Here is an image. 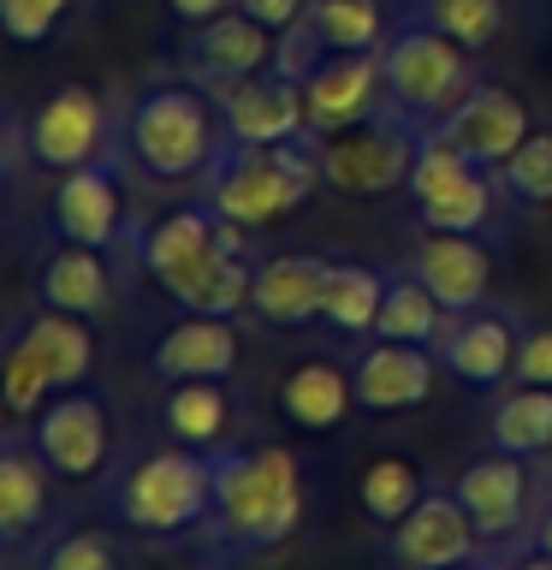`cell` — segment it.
Instances as JSON below:
<instances>
[{
	"label": "cell",
	"instance_id": "b9f144b4",
	"mask_svg": "<svg viewBox=\"0 0 552 570\" xmlns=\"http://www.w3.org/2000/svg\"><path fill=\"white\" fill-rule=\"evenodd\" d=\"M18 149H24V137H18V119L0 107V167L12 173V160H18Z\"/></svg>",
	"mask_w": 552,
	"mask_h": 570
},
{
	"label": "cell",
	"instance_id": "603a6c76",
	"mask_svg": "<svg viewBox=\"0 0 552 570\" xmlns=\"http://www.w3.org/2000/svg\"><path fill=\"white\" fill-rule=\"evenodd\" d=\"M155 381H231L238 374V321L226 315H178L149 351Z\"/></svg>",
	"mask_w": 552,
	"mask_h": 570
},
{
	"label": "cell",
	"instance_id": "ac0fdd59",
	"mask_svg": "<svg viewBox=\"0 0 552 570\" xmlns=\"http://www.w3.org/2000/svg\"><path fill=\"white\" fill-rule=\"evenodd\" d=\"M303 96H309V131L315 137H333V131H351V125L374 119L386 107L381 48L333 53V60H321L309 78H303Z\"/></svg>",
	"mask_w": 552,
	"mask_h": 570
},
{
	"label": "cell",
	"instance_id": "ffe728a7",
	"mask_svg": "<svg viewBox=\"0 0 552 570\" xmlns=\"http://www.w3.org/2000/svg\"><path fill=\"white\" fill-rule=\"evenodd\" d=\"M351 381H356V410H416L434 399V381H440V356L434 345H398V338H363L351 363Z\"/></svg>",
	"mask_w": 552,
	"mask_h": 570
},
{
	"label": "cell",
	"instance_id": "7a4b0ae2",
	"mask_svg": "<svg viewBox=\"0 0 552 570\" xmlns=\"http://www.w3.org/2000/svg\"><path fill=\"white\" fill-rule=\"evenodd\" d=\"M137 262L185 315H226L238 321L249 309L256 285V244L238 220H226L208 203H178L160 220L137 232Z\"/></svg>",
	"mask_w": 552,
	"mask_h": 570
},
{
	"label": "cell",
	"instance_id": "e0dca14e",
	"mask_svg": "<svg viewBox=\"0 0 552 570\" xmlns=\"http://www.w3.org/2000/svg\"><path fill=\"white\" fill-rule=\"evenodd\" d=\"M178 66H185L190 83L220 89L238 78H256V71L274 66V30H262L249 12H220L208 24H190L185 42H178Z\"/></svg>",
	"mask_w": 552,
	"mask_h": 570
},
{
	"label": "cell",
	"instance_id": "74e56055",
	"mask_svg": "<svg viewBox=\"0 0 552 570\" xmlns=\"http://www.w3.org/2000/svg\"><path fill=\"white\" fill-rule=\"evenodd\" d=\"M511 381H523V386H552V327H541V321H529V327H523V345H516Z\"/></svg>",
	"mask_w": 552,
	"mask_h": 570
},
{
	"label": "cell",
	"instance_id": "7402d4cb",
	"mask_svg": "<svg viewBox=\"0 0 552 570\" xmlns=\"http://www.w3.org/2000/svg\"><path fill=\"white\" fill-rule=\"evenodd\" d=\"M327 279H333V256H321V249L267 256V262H256L249 309H256V321H267V327H315Z\"/></svg>",
	"mask_w": 552,
	"mask_h": 570
},
{
	"label": "cell",
	"instance_id": "484cf974",
	"mask_svg": "<svg viewBox=\"0 0 552 570\" xmlns=\"http://www.w3.org/2000/svg\"><path fill=\"white\" fill-rule=\"evenodd\" d=\"M351 404H356L351 368L321 363V356L315 363H297L279 381V416L292 428H303V434H333V428L351 416Z\"/></svg>",
	"mask_w": 552,
	"mask_h": 570
},
{
	"label": "cell",
	"instance_id": "836d02e7",
	"mask_svg": "<svg viewBox=\"0 0 552 570\" xmlns=\"http://www.w3.org/2000/svg\"><path fill=\"white\" fill-rule=\"evenodd\" d=\"M410 18H422V24L445 30L470 53H481L505 30V0H410Z\"/></svg>",
	"mask_w": 552,
	"mask_h": 570
},
{
	"label": "cell",
	"instance_id": "44dd1931",
	"mask_svg": "<svg viewBox=\"0 0 552 570\" xmlns=\"http://www.w3.org/2000/svg\"><path fill=\"white\" fill-rule=\"evenodd\" d=\"M410 274L434 292L452 315H470L481 303H493V249L475 232H427L410 249Z\"/></svg>",
	"mask_w": 552,
	"mask_h": 570
},
{
	"label": "cell",
	"instance_id": "ba28073f",
	"mask_svg": "<svg viewBox=\"0 0 552 570\" xmlns=\"http://www.w3.org/2000/svg\"><path fill=\"white\" fill-rule=\"evenodd\" d=\"M416 155H422V131L404 125L392 107H381L374 119L351 125V131L321 137V185L374 203V196H392L410 185Z\"/></svg>",
	"mask_w": 552,
	"mask_h": 570
},
{
	"label": "cell",
	"instance_id": "cb8c5ba5",
	"mask_svg": "<svg viewBox=\"0 0 552 570\" xmlns=\"http://www.w3.org/2000/svg\"><path fill=\"white\" fill-rule=\"evenodd\" d=\"M36 303L83 321H101L114 309V267H107V249L89 244H53L42 267H36Z\"/></svg>",
	"mask_w": 552,
	"mask_h": 570
},
{
	"label": "cell",
	"instance_id": "52a82bcc",
	"mask_svg": "<svg viewBox=\"0 0 552 570\" xmlns=\"http://www.w3.org/2000/svg\"><path fill=\"white\" fill-rule=\"evenodd\" d=\"M404 196H410V208H416L422 232H475V238H499L505 220L516 214L505 203V190H499V178L440 137H422V155H416V173H410Z\"/></svg>",
	"mask_w": 552,
	"mask_h": 570
},
{
	"label": "cell",
	"instance_id": "7bdbcfd3",
	"mask_svg": "<svg viewBox=\"0 0 552 570\" xmlns=\"http://www.w3.org/2000/svg\"><path fill=\"white\" fill-rule=\"evenodd\" d=\"M529 541L552 552V488H546V499H541V511H534V534H529Z\"/></svg>",
	"mask_w": 552,
	"mask_h": 570
},
{
	"label": "cell",
	"instance_id": "d6a6232c",
	"mask_svg": "<svg viewBox=\"0 0 552 570\" xmlns=\"http://www.w3.org/2000/svg\"><path fill=\"white\" fill-rule=\"evenodd\" d=\"M30 570H125V552L101 523H60L36 541Z\"/></svg>",
	"mask_w": 552,
	"mask_h": 570
},
{
	"label": "cell",
	"instance_id": "60d3db41",
	"mask_svg": "<svg viewBox=\"0 0 552 570\" xmlns=\"http://www.w3.org/2000/svg\"><path fill=\"white\" fill-rule=\"evenodd\" d=\"M493 570H552V552H546V547H534V541H523V547L499 552Z\"/></svg>",
	"mask_w": 552,
	"mask_h": 570
},
{
	"label": "cell",
	"instance_id": "e575fe53",
	"mask_svg": "<svg viewBox=\"0 0 552 570\" xmlns=\"http://www.w3.org/2000/svg\"><path fill=\"white\" fill-rule=\"evenodd\" d=\"M493 178L511 208H552V131H529L493 167Z\"/></svg>",
	"mask_w": 552,
	"mask_h": 570
},
{
	"label": "cell",
	"instance_id": "4316f807",
	"mask_svg": "<svg viewBox=\"0 0 552 570\" xmlns=\"http://www.w3.org/2000/svg\"><path fill=\"white\" fill-rule=\"evenodd\" d=\"M12 338L48 368V381L60 386V392L66 386H83L89 368H96V338H89V321L83 315H66V309H48V303H42V309H36Z\"/></svg>",
	"mask_w": 552,
	"mask_h": 570
},
{
	"label": "cell",
	"instance_id": "d6986e66",
	"mask_svg": "<svg viewBox=\"0 0 552 570\" xmlns=\"http://www.w3.org/2000/svg\"><path fill=\"white\" fill-rule=\"evenodd\" d=\"M529 131H534V119H529V107H523V96H516V89H505V83H475L470 96H463L427 137L452 142L457 155H470L475 167L493 173Z\"/></svg>",
	"mask_w": 552,
	"mask_h": 570
},
{
	"label": "cell",
	"instance_id": "8d00e7d4",
	"mask_svg": "<svg viewBox=\"0 0 552 570\" xmlns=\"http://www.w3.org/2000/svg\"><path fill=\"white\" fill-rule=\"evenodd\" d=\"M71 7H78V0H0V36L18 48H42L60 36Z\"/></svg>",
	"mask_w": 552,
	"mask_h": 570
},
{
	"label": "cell",
	"instance_id": "ee69618b",
	"mask_svg": "<svg viewBox=\"0 0 552 570\" xmlns=\"http://www.w3.org/2000/svg\"><path fill=\"white\" fill-rule=\"evenodd\" d=\"M7 422H12V410H7V392H0V434H12Z\"/></svg>",
	"mask_w": 552,
	"mask_h": 570
},
{
	"label": "cell",
	"instance_id": "4fadbf2b",
	"mask_svg": "<svg viewBox=\"0 0 552 570\" xmlns=\"http://www.w3.org/2000/svg\"><path fill=\"white\" fill-rule=\"evenodd\" d=\"M523 327H529L523 309H511V303H481L470 315H452V327H445V338L434 345V356L457 386L499 392V386H511Z\"/></svg>",
	"mask_w": 552,
	"mask_h": 570
},
{
	"label": "cell",
	"instance_id": "30bf717a",
	"mask_svg": "<svg viewBox=\"0 0 552 570\" xmlns=\"http://www.w3.org/2000/svg\"><path fill=\"white\" fill-rule=\"evenodd\" d=\"M42 232L53 244H89V249H114L125 238V142L107 149L101 160L60 173V185L42 203Z\"/></svg>",
	"mask_w": 552,
	"mask_h": 570
},
{
	"label": "cell",
	"instance_id": "d590c367",
	"mask_svg": "<svg viewBox=\"0 0 552 570\" xmlns=\"http://www.w3.org/2000/svg\"><path fill=\"white\" fill-rule=\"evenodd\" d=\"M0 392H7V410H12V422H36L60 386H53V381H48V368L36 363V356H30V351L12 338V345H7V356H0Z\"/></svg>",
	"mask_w": 552,
	"mask_h": 570
},
{
	"label": "cell",
	"instance_id": "d4e9b609",
	"mask_svg": "<svg viewBox=\"0 0 552 570\" xmlns=\"http://www.w3.org/2000/svg\"><path fill=\"white\" fill-rule=\"evenodd\" d=\"M48 463L36 445L0 434V547H30L48 523Z\"/></svg>",
	"mask_w": 552,
	"mask_h": 570
},
{
	"label": "cell",
	"instance_id": "f35d334b",
	"mask_svg": "<svg viewBox=\"0 0 552 570\" xmlns=\"http://www.w3.org/2000/svg\"><path fill=\"white\" fill-rule=\"evenodd\" d=\"M238 12H249L262 30H274V36H285L297 24L303 12H309V0H238Z\"/></svg>",
	"mask_w": 552,
	"mask_h": 570
},
{
	"label": "cell",
	"instance_id": "9a60e30c",
	"mask_svg": "<svg viewBox=\"0 0 552 570\" xmlns=\"http://www.w3.org/2000/svg\"><path fill=\"white\" fill-rule=\"evenodd\" d=\"M30 445L42 452V463L60 481H89L107 470L114 458V422H107V404L89 386H66L53 392L48 410L30 428Z\"/></svg>",
	"mask_w": 552,
	"mask_h": 570
},
{
	"label": "cell",
	"instance_id": "4dcf8cb0",
	"mask_svg": "<svg viewBox=\"0 0 552 570\" xmlns=\"http://www.w3.org/2000/svg\"><path fill=\"white\" fill-rule=\"evenodd\" d=\"M381 297H386V267L333 256V279H327V297H321V327L333 338H374Z\"/></svg>",
	"mask_w": 552,
	"mask_h": 570
},
{
	"label": "cell",
	"instance_id": "6da1fadb",
	"mask_svg": "<svg viewBox=\"0 0 552 570\" xmlns=\"http://www.w3.org/2000/svg\"><path fill=\"white\" fill-rule=\"evenodd\" d=\"M309 481L292 445H214V505L196 529L190 559L196 570H238L267 559L303 529Z\"/></svg>",
	"mask_w": 552,
	"mask_h": 570
},
{
	"label": "cell",
	"instance_id": "f1b7e54d",
	"mask_svg": "<svg viewBox=\"0 0 552 570\" xmlns=\"http://www.w3.org/2000/svg\"><path fill=\"white\" fill-rule=\"evenodd\" d=\"M160 422H167V434L178 445H226L231 434V392L226 381H167L160 392Z\"/></svg>",
	"mask_w": 552,
	"mask_h": 570
},
{
	"label": "cell",
	"instance_id": "83f0119b",
	"mask_svg": "<svg viewBox=\"0 0 552 570\" xmlns=\"http://www.w3.org/2000/svg\"><path fill=\"white\" fill-rule=\"evenodd\" d=\"M452 327V309L410 274V267H386V297L374 315V338H398V345H440Z\"/></svg>",
	"mask_w": 552,
	"mask_h": 570
},
{
	"label": "cell",
	"instance_id": "5b68a950",
	"mask_svg": "<svg viewBox=\"0 0 552 570\" xmlns=\"http://www.w3.org/2000/svg\"><path fill=\"white\" fill-rule=\"evenodd\" d=\"M119 142L155 185H178V178H203L214 167V155L226 149L220 131V107L214 89L203 83H178V78H155L142 83L131 107L119 119Z\"/></svg>",
	"mask_w": 552,
	"mask_h": 570
},
{
	"label": "cell",
	"instance_id": "ab89813d",
	"mask_svg": "<svg viewBox=\"0 0 552 570\" xmlns=\"http://www.w3.org/2000/svg\"><path fill=\"white\" fill-rule=\"evenodd\" d=\"M238 0H167V12L178 18V24H208V18H220V12H231Z\"/></svg>",
	"mask_w": 552,
	"mask_h": 570
},
{
	"label": "cell",
	"instance_id": "8992f818",
	"mask_svg": "<svg viewBox=\"0 0 552 570\" xmlns=\"http://www.w3.org/2000/svg\"><path fill=\"white\" fill-rule=\"evenodd\" d=\"M381 66H386V107L404 125H416L422 137L475 89L470 48L452 42L434 24H422V18H410V12L398 18V30H386Z\"/></svg>",
	"mask_w": 552,
	"mask_h": 570
},
{
	"label": "cell",
	"instance_id": "277c9868",
	"mask_svg": "<svg viewBox=\"0 0 552 570\" xmlns=\"http://www.w3.org/2000/svg\"><path fill=\"white\" fill-rule=\"evenodd\" d=\"M321 185V137H285V142H226L203 173V196L244 232H267L309 208Z\"/></svg>",
	"mask_w": 552,
	"mask_h": 570
},
{
	"label": "cell",
	"instance_id": "f6af8a7d",
	"mask_svg": "<svg viewBox=\"0 0 552 570\" xmlns=\"http://www.w3.org/2000/svg\"><path fill=\"white\" fill-rule=\"evenodd\" d=\"M0 220H7V167H0Z\"/></svg>",
	"mask_w": 552,
	"mask_h": 570
},
{
	"label": "cell",
	"instance_id": "7c38bea8",
	"mask_svg": "<svg viewBox=\"0 0 552 570\" xmlns=\"http://www.w3.org/2000/svg\"><path fill=\"white\" fill-rule=\"evenodd\" d=\"M487 547L463 511V499L434 481L398 523L386 529V564L392 570H452V564H481Z\"/></svg>",
	"mask_w": 552,
	"mask_h": 570
},
{
	"label": "cell",
	"instance_id": "f546056e",
	"mask_svg": "<svg viewBox=\"0 0 552 570\" xmlns=\"http://www.w3.org/2000/svg\"><path fill=\"white\" fill-rule=\"evenodd\" d=\"M487 440L499 445V452L529 458V463L552 458V386H523V381L499 386Z\"/></svg>",
	"mask_w": 552,
	"mask_h": 570
},
{
	"label": "cell",
	"instance_id": "1f68e13d",
	"mask_svg": "<svg viewBox=\"0 0 552 570\" xmlns=\"http://www.w3.org/2000/svg\"><path fill=\"white\" fill-rule=\"evenodd\" d=\"M434 488V475H422V463L416 458H404V452H381L363 470V481H356V499H363V511L374 517L381 529H392L398 517L416 505V499Z\"/></svg>",
	"mask_w": 552,
	"mask_h": 570
},
{
	"label": "cell",
	"instance_id": "9c48e42d",
	"mask_svg": "<svg viewBox=\"0 0 552 570\" xmlns=\"http://www.w3.org/2000/svg\"><path fill=\"white\" fill-rule=\"evenodd\" d=\"M452 493L463 499V511H470V523L481 534V547H487V564L499 552L523 547L534 534V511H541V475L529 470V458H511V452H481L470 458L463 470L452 475Z\"/></svg>",
	"mask_w": 552,
	"mask_h": 570
},
{
	"label": "cell",
	"instance_id": "8fae6325",
	"mask_svg": "<svg viewBox=\"0 0 552 570\" xmlns=\"http://www.w3.org/2000/svg\"><path fill=\"white\" fill-rule=\"evenodd\" d=\"M107 149H119V125L89 83H60L48 89V101L24 119V155L48 173H71L83 160H101Z\"/></svg>",
	"mask_w": 552,
	"mask_h": 570
},
{
	"label": "cell",
	"instance_id": "2e32d148",
	"mask_svg": "<svg viewBox=\"0 0 552 570\" xmlns=\"http://www.w3.org/2000/svg\"><path fill=\"white\" fill-rule=\"evenodd\" d=\"M214 107H220L226 142H285L309 131V96H303L297 78H285L274 66L256 71V78L220 83Z\"/></svg>",
	"mask_w": 552,
	"mask_h": 570
},
{
	"label": "cell",
	"instance_id": "bcb514c9",
	"mask_svg": "<svg viewBox=\"0 0 552 570\" xmlns=\"http://www.w3.org/2000/svg\"><path fill=\"white\" fill-rule=\"evenodd\" d=\"M452 570H493V564H487V559H481V564H452Z\"/></svg>",
	"mask_w": 552,
	"mask_h": 570
},
{
	"label": "cell",
	"instance_id": "5bb4252c",
	"mask_svg": "<svg viewBox=\"0 0 552 570\" xmlns=\"http://www.w3.org/2000/svg\"><path fill=\"white\" fill-rule=\"evenodd\" d=\"M386 42V12L381 0H309V12L274 42V71L285 78H309L333 53H363Z\"/></svg>",
	"mask_w": 552,
	"mask_h": 570
},
{
	"label": "cell",
	"instance_id": "7dc6e473",
	"mask_svg": "<svg viewBox=\"0 0 552 570\" xmlns=\"http://www.w3.org/2000/svg\"><path fill=\"white\" fill-rule=\"evenodd\" d=\"M546 488H552V475H546Z\"/></svg>",
	"mask_w": 552,
	"mask_h": 570
},
{
	"label": "cell",
	"instance_id": "3957f363",
	"mask_svg": "<svg viewBox=\"0 0 552 570\" xmlns=\"http://www.w3.org/2000/svg\"><path fill=\"white\" fill-rule=\"evenodd\" d=\"M107 517L119 529L160 547H190L214 505V452L203 445H149L114 463L107 475Z\"/></svg>",
	"mask_w": 552,
	"mask_h": 570
}]
</instances>
